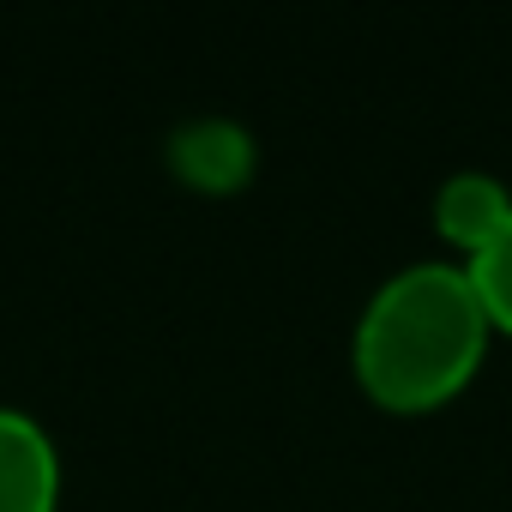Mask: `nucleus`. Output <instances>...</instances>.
<instances>
[{
  "instance_id": "f257e3e1",
  "label": "nucleus",
  "mask_w": 512,
  "mask_h": 512,
  "mask_svg": "<svg viewBox=\"0 0 512 512\" xmlns=\"http://www.w3.org/2000/svg\"><path fill=\"white\" fill-rule=\"evenodd\" d=\"M494 320L464 260H410L374 284L350 332L356 386L386 410H434L452 404L482 356Z\"/></svg>"
},
{
  "instance_id": "f03ea898",
  "label": "nucleus",
  "mask_w": 512,
  "mask_h": 512,
  "mask_svg": "<svg viewBox=\"0 0 512 512\" xmlns=\"http://www.w3.org/2000/svg\"><path fill=\"white\" fill-rule=\"evenodd\" d=\"M55 506H61L55 434L31 410L0 404V512H55Z\"/></svg>"
},
{
  "instance_id": "7ed1b4c3",
  "label": "nucleus",
  "mask_w": 512,
  "mask_h": 512,
  "mask_svg": "<svg viewBox=\"0 0 512 512\" xmlns=\"http://www.w3.org/2000/svg\"><path fill=\"white\" fill-rule=\"evenodd\" d=\"M512 211V187L488 169H452L434 193V229L458 247V260H470V253L506 223Z\"/></svg>"
},
{
  "instance_id": "20e7f679",
  "label": "nucleus",
  "mask_w": 512,
  "mask_h": 512,
  "mask_svg": "<svg viewBox=\"0 0 512 512\" xmlns=\"http://www.w3.org/2000/svg\"><path fill=\"white\" fill-rule=\"evenodd\" d=\"M464 266H470V278L482 290V308H488L494 332H512V211H506V223L470 253Z\"/></svg>"
}]
</instances>
